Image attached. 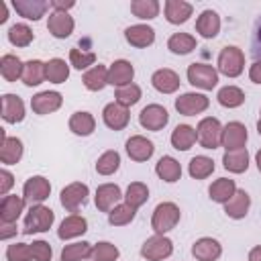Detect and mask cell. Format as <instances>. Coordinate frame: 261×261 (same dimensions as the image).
I'll use <instances>...</instances> for the list:
<instances>
[{"label": "cell", "mask_w": 261, "mask_h": 261, "mask_svg": "<svg viewBox=\"0 0 261 261\" xmlns=\"http://www.w3.org/2000/svg\"><path fill=\"white\" fill-rule=\"evenodd\" d=\"M155 173L159 175V179H163L167 184H173L181 177V163L171 155H163L155 163Z\"/></svg>", "instance_id": "4dcf8cb0"}, {"label": "cell", "mask_w": 261, "mask_h": 261, "mask_svg": "<svg viewBox=\"0 0 261 261\" xmlns=\"http://www.w3.org/2000/svg\"><path fill=\"white\" fill-rule=\"evenodd\" d=\"M92 249L94 245L88 241H80V243H69L61 249V261H84L92 257Z\"/></svg>", "instance_id": "74e56055"}, {"label": "cell", "mask_w": 261, "mask_h": 261, "mask_svg": "<svg viewBox=\"0 0 261 261\" xmlns=\"http://www.w3.org/2000/svg\"><path fill=\"white\" fill-rule=\"evenodd\" d=\"M161 4L157 0H133L130 2V12L141 18V20H151L159 14Z\"/></svg>", "instance_id": "ee69618b"}, {"label": "cell", "mask_w": 261, "mask_h": 261, "mask_svg": "<svg viewBox=\"0 0 261 261\" xmlns=\"http://www.w3.org/2000/svg\"><path fill=\"white\" fill-rule=\"evenodd\" d=\"M31 255H33V261H51L53 249L47 241H33L31 243Z\"/></svg>", "instance_id": "816d5d0a"}, {"label": "cell", "mask_w": 261, "mask_h": 261, "mask_svg": "<svg viewBox=\"0 0 261 261\" xmlns=\"http://www.w3.org/2000/svg\"><path fill=\"white\" fill-rule=\"evenodd\" d=\"M139 100H141V88L135 82L133 84H126L122 88H116V92H114V102H118L124 108L135 106Z\"/></svg>", "instance_id": "bcb514c9"}, {"label": "cell", "mask_w": 261, "mask_h": 261, "mask_svg": "<svg viewBox=\"0 0 261 261\" xmlns=\"http://www.w3.org/2000/svg\"><path fill=\"white\" fill-rule=\"evenodd\" d=\"M24 198L16 194H8L0 202V224H14L18 216L24 212Z\"/></svg>", "instance_id": "9a60e30c"}, {"label": "cell", "mask_w": 261, "mask_h": 261, "mask_svg": "<svg viewBox=\"0 0 261 261\" xmlns=\"http://www.w3.org/2000/svg\"><path fill=\"white\" fill-rule=\"evenodd\" d=\"M135 214H137V208H133L126 202H120L108 212V222L112 226H124V224H130L135 220Z\"/></svg>", "instance_id": "7bdbcfd3"}, {"label": "cell", "mask_w": 261, "mask_h": 261, "mask_svg": "<svg viewBox=\"0 0 261 261\" xmlns=\"http://www.w3.org/2000/svg\"><path fill=\"white\" fill-rule=\"evenodd\" d=\"M181 218V210L177 204L173 202H161L155 206L153 216H151V228L155 230V234H165L169 230H173L177 226Z\"/></svg>", "instance_id": "6da1fadb"}, {"label": "cell", "mask_w": 261, "mask_h": 261, "mask_svg": "<svg viewBox=\"0 0 261 261\" xmlns=\"http://www.w3.org/2000/svg\"><path fill=\"white\" fill-rule=\"evenodd\" d=\"M55 222V212L43 204H35L29 208L22 224L24 234H35V232H47Z\"/></svg>", "instance_id": "7a4b0ae2"}, {"label": "cell", "mask_w": 261, "mask_h": 261, "mask_svg": "<svg viewBox=\"0 0 261 261\" xmlns=\"http://www.w3.org/2000/svg\"><path fill=\"white\" fill-rule=\"evenodd\" d=\"M102 120H104V124H106L108 128H112V130H122V128H126V124H128V120H130V114H128V108L120 106L118 102H110V104H106L104 110H102Z\"/></svg>", "instance_id": "ac0fdd59"}, {"label": "cell", "mask_w": 261, "mask_h": 261, "mask_svg": "<svg viewBox=\"0 0 261 261\" xmlns=\"http://www.w3.org/2000/svg\"><path fill=\"white\" fill-rule=\"evenodd\" d=\"M118 167H120V155L118 151H112V149L104 151L96 161V171L100 175H112L118 171Z\"/></svg>", "instance_id": "7dc6e473"}, {"label": "cell", "mask_w": 261, "mask_h": 261, "mask_svg": "<svg viewBox=\"0 0 261 261\" xmlns=\"http://www.w3.org/2000/svg\"><path fill=\"white\" fill-rule=\"evenodd\" d=\"M22 69H24V63L12 55V53H4L2 59H0V73L6 82H16L22 77Z\"/></svg>", "instance_id": "8d00e7d4"}, {"label": "cell", "mask_w": 261, "mask_h": 261, "mask_svg": "<svg viewBox=\"0 0 261 261\" xmlns=\"http://www.w3.org/2000/svg\"><path fill=\"white\" fill-rule=\"evenodd\" d=\"M192 255L198 261H216L222 255V245L212 237H202L192 245Z\"/></svg>", "instance_id": "44dd1931"}, {"label": "cell", "mask_w": 261, "mask_h": 261, "mask_svg": "<svg viewBox=\"0 0 261 261\" xmlns=\"http://www.w3.org/2000/svg\"><path fill=\"white\" fill-rule=\"evenodd\" d=\"M69 130L77 137H90L94 130H96V118L86 112V110H77L69 116Z\"/></svg>", "instance_id": "f546056e"}, {"label": "cell", "mask_w": 261, "mask_h": 261, "mask_svg": "<svg viewBox=\"0 0 261 261\" xmlns=\"http://www.w3.org/2000/svg\"><path fill=\"white\" fill-rule=\"evenodd\" d=\"M45 69H47V82H51V84H63L69 77V65L61 57L49 59L45 63Z\"/></svg>", "instance_id": "b9f144b4"}, {"label": "cell", "mask_w": 261, "mask_h": 261, "mask_svg": "<svg viewBox=\"0 0 261 261\" xmlns=\"http://www.w3.org/2000/svg\"><path fill=\"white\" fill-rule=\"evenodd\" d=\"M237 192V184L234 179L230 177H218L210 184L208 188V194H210V200L216 202V204H226Z\"/></svg>", "instance_id": "f1b7e54d"}, {"label": "cell", "mask_w": 261, "mask_h": 261, "mask_svg": "<svg viewBox=\"0 0 261 261\" xmlns=\"http://www.w3.org/2000/svg\"><path fill=\"white\" fill-rule=\"evenodd\" d=\"M257 133H259V135H261V118H259V120H257Z\"/></svg>", "instance_id": "6125c7cd"}, {"label": "cell", "mask_w": 261, "mask_h": 261, "mask_svg": "<svg viewBox=\"0 0 261 261\" xmlns=\"http://www.w3.org/2000/svg\"><path fill=\"white\" fill-rule=\"evenodd\" d=\"M88 196H90V188L82 181H71L67 184L61 194H59V202L61 206L67 210V212H77L80 206H84L88 202Z\"/></svg>", "instance_id": "52a82bcc"}, {"label": "cell", "mask_w": 261, "mask_h": 261, "mask_svg": "<svg viewBox=\"0 0 261 261\" xmlns=\"http://www.w3.org/2000/svg\"><path fill=\"white\" fill-rule=\"evenodd\" d=\"M249 261H261V245H257V247H253L251 251H249V257H247Z\"/></svg>", "instance_id": "6f0895ef"}, {"label": "cell", "mask_w": 261, "mask_h": 261, "mask_svg": "<svg viewBox=\"0 0 261 261\" xmlns=\"http://www.w3.org/2000/svg\"><path fill=\"white\" fill-rule=\"evenodd\" d=\"M14 186V175L8 169H0V196H8L10 188Z\"/></svg>", "instance_id": "f5cc1de1"}, {"label": "cell", "mask_w": 261, "mask_h": 261, "mask_svg": "<svg viewBox=\"0 0 261 261\" xmlns=\"http://www.w3.org/2000/svg\"><path fill=\"white\" fill-rule=\"evenodd\" d=\"M51 194V184L43 175H31L22 186V198L27 204H43Z\"/></svg>", "instance_id": "ba28073f"}, {"label": "cell", "mask_w": 261, "mask_h": 261, "mask_svg": "<svg viewBox=\"0 0 261 261\" xmlns=\"http://www.w3.org/2000/svg\"><path fill=\"white\" fill-rule=\"evenodd\" d=\"M22 84L33 88V86H39L47 80V69H45V63L41 59H29L24 61V69H22Z\"/></svg>", "instance_id": "1f68e13d"}, {"label": "cell", "mask_w": 261, "mask_h": 261, "mask_svg": "<svg viewBox=\"0 0 261 261\" xmlns=\"http://www.w3.org/2000/svg\"><path fill=\"white\" fill-rule=\"evenodd\" d=\"M63 104V96L55 90H45V92H39L31 98V108L35 114H51L55 110H59Z\"/></svg>", "instance_id": "7c38bea8"}, {"label": "cell", "mask_w": 261, "mask_h": 261, "mask_svg": "<svg viewBox=\"0 0 261 261\" xmlns=\"http://www.w3.org/2000/svg\"><path fill=\"white\" fill-rule=\"evenodd\" d=\"M257 45H259V49H261V24H259V29H257Z\"/></svg>", "instance_id": "94428289"}, {"label": "cell", "mask_w": 261, "mask_h": 261, "mask_svg": "<svg viewBox=\"0 0 261 261\" xmlns=\"http://www.w3.org/2000/svg\"><path fill=\"white\" fill-rule=\"evenodd\" d=\"M133 77H135V67L130 61L126 59H116L108 65V84L110 86H116V88H122L126 84H133Z\"/></svg>", "instance_id": "e0dca14e"}, {"label": "cell", "mask_w": 261, "mask_h": 261, "mask_svg": "<svg viewBox=\"0 0 261 261\" xmlns=\"http://www.w3.org/2000/svg\"><path fill=\"white\" fill-rule=\"evenodd\" d=\"M163 12H165L167 22H171V24H184L192 16L194 6L190 2H186V0H167L163 4Z\"/></svg>", "instance_id": "484cf974"}, {"label": "cell", "mask_w": 261, "mask_h": 261, "mask_svg": "<svg viewBox=\"0 0 261 261\" xmlns=\"http://www.w3.org/2000/svg\"><path fill=\"white\" fill-rule=\"evenodd\" d=\"M49 6L51 2L47 0H12V8L27 20H39L41 16H45Z\"/></svg>", "instance_id": "d4e9b609"}, {"label": "cell", "mask_w": 261, "mask_h": 261, "mask_svg": "<svg viewBox=\"0 0 261 261\" xmlns=\"http://www.w3.org/2000/svg\"><path fill=\"white\" fill-rule=\"evenodd\" d=\"M86 230H88V220L80 214H69L61 220V224L57 228V237L61 241H69V239L82 237Z\"/></svg>", "instance_id": "cb8c5ba5"}, {"label": "cell", "mask_w": 261, "mask_h": 261, "mask_svg": "<svg viewBox=\"0 0 261 261\" xmlns=\"http://www.w3.org/2000/svg\"><path fill=\"white\" fill-rule=\"evenodd\" d=\"M173 253V243L165 234H153L141 245V257L147 261H163Z\"/></svg>", "instance_id": "8992f818"}, {"label": "cell", "mask_w": 261, "mask_h": 261, "mask_svg": "<svg viewBox=\"0 0 261 261\" xmlns=\"http://www.w3.org/2000/svg\"><path fill=\"white\" fill-rule=\"evenodd\" d=\"M120 257V251L116 245L108 243V241H100L94 245L92 249V261H116Z\"/></svg>", "instance_id": "681fc988"}, {"label": "cell", "mask_w": 261, "mask_h": 261, "mask_svg": "<svg viewBox=\"0 0 261 261\" xmlns=\"http://www.w3.org/2000/svg\"><path fill=\"white\" fill-rule=\"evenodd\" d=\"M73 27L75 22H73V16H69V12L53 10L47 18V29L55 39H67L73 33Z\"/></svg>", "instance_id": "2e32d148"}, {"label": "cell", "mask_w": 261, "mask_h": 261, "mask_svg": "<svg viewBox=\"0 0 261 261\" xmlns=\"http://www.w3.org/2000/svg\"><path fill=\"white\" fill-rule=\"evenodd\" d=\"M124 39L128 45L145 49L155 43V29L149 24H130L124 29Z\"/></svg>", "instance_id": "d6986e66"}, {"label": "cell", "mask_w": 261, "mask_h": 261, "mask_svg": "<svg viewBox=\"0 0 261 261\" xmlns=\"http://www.w3.org/2000/svg\"><path fill=\"white\" fill-rule=\"evenodd\" d=\"M208 106H210L208 96L198 94V92H186L175 98V110L184 116H196V114L204 112Z\"/></svg>", "instance_id": "30bf717a"}, {"label": "cell", "mask_w": 261, "mask_h": 261, "mask_svg": "<svg viewBox=\"0 0 261 261\" xmlns=\"http://www.w3.org/2000/svg\"><path fill=\"white\" fill-rule=\"evenodd\" d=\"M196 137H198V143L204 149L220 147V139H222V124H220V120L214 118V116L202 118L198 122V126H196Z\"/></svg>", "instance_id": "5b68a950"}, {"label": "cell", "mask_w": 261, "mask_h": 261, "mask_svg": "<svg viewBox=\"0 0 261 261\" xmlns=\"http://www.w3.org/2000/svg\"><path fill=\"white\" fill-rule=\"evenodd\" d=\"M122 192L116 184H102L96 188V196H94V204L100 212H110L116 204H120L122 200Z\"/></svg>", "instance_id": "4fadbf2b"}, {"label": "cell", "mask_w": 261, "mask_h": 261, "mask_svg": "<svg viewBox=\"0 0 261 261\" xmlns=\"http://www.w3.org/2000/svg\"><path fill=\"white\" fill-rule=\"evenodd\" d=\"M212 171H214V161L206 155H196L188 163V173L194 179H206L208 175H212Z\"/></svg>", "instance_id": "ab89813d"}, {"label": "cell", "mask_w": 261, "mask_h": 261, "mask_svg": "<svg viewBox=\"0 0 261 261\" xmlns=\"http://www.w3.org/2000/svg\"><path fill=\"white\" fill-rule=\"evenodd\" d=\"M169 141H171L173 149H177V151H188V149L198 141L196 128L190 126V124H177V126L171 130Z\"/></svg>", "instance_id": "d6a6232c"}, {"label": "cell", "mask_w": 261, "mask_h": 261, "mask_svg": "<svg viewBox=\"0 0 261 261\" xmlns=\"http://www.w3.org/2000/svg\"><path fill=\"white\" fill-rule=\"evenodd\" d=\"M82 82H84V86H86L90 92H100V90H104V86H108V67L100 65V63L94 65V67H90V69L84 73Z\"/></svg>", "instance_id": "d590c367"}, {"label": "cell", "mask_w": 261, "mask_h": 261, "mask_svg": "<svg viewBox=\"0 0 261 261\" xmlns=\"http://www.w3.org/2000/svg\"><path fill=\"white\" fill-rule=\"evenodd\" d=\"M2 118L8 124H16L24 118V102L16 94L2 96Z\"/></svg>", "instance_id": "4316f807"}, {"label": "cell", "mask_w": 261, "mask_h": 261, "mask_svg": "<svg viewBox=\"0 0 261 261\" xmlns=\"http://www.w3.org/2000/svg\"><path fill=\"white\" fill-rule=\"evenodd\" d=\"M22 141L18 137H6L4 130H0V161L4 165H14L22 157Z\"/></svg>", "instance_id": "5bb4252c"}, {"label": "cell", "mask_w": 261, "mask_h": 261, "mask_svg": "<svg viewBox=\"0 0 261 261\" xmlns=\"http://www.w3.org/2000/svg\"><path fill=\"white\" fill-rule=\"evenodd\" d=\"M139 122L147 130H161L169 122V112L161 104H147L139 112Z\"/></svg>", "instance_id": "8fae6325"}, {"label": "cell", "mask_w": 261, "mask_h": 261, "mask_svg": "<svg viewBox=\"0 0 261 261\" xmlns=\"http://www.w3.org/2000/svg\"><path fill=\"white\" fill-rule=\"evenodd\" d=\"M94 63H96V53H92V51H84V49H80V47H73V49H69V65L71 67H75V69H90V67H94Z\"/></svg>", "instance_id": "c3c4849f"}, {"label": "cell", "mask_w": 261, "mask_h": 261, "mask_svg": "<svg viewBox=\"0 0 261 261\" xmlns=\"http://www.w3.org/2000/svg\"><path fill=\"white\" fill-rule=\"evenodd\" d=\"M255 163H257V169L261 171V149L255 153Z\"/></svg>", "instance_id": "91938a15"}, {"label": "cell", "mask_w": 261, "mask_h": 261, "mask_svg": "<svg viewBox=\"0 0 261 261\" xmlns=\"http://www.w3.org/2000/svg\"><path fill=\"white\" fill-rule=\"evenodd\" d=\"M247 139H249V133H247V126H245L243 122L232 120V122H226V124L222 126V139H220V145H222L226 151L245 149Z\"/></svg>", "instance_id": "9c48e42d"}, {"label": "cell", "mask_w": 261, "mask_h": 261, "mask_svg": "<svg viewBox=\"0 0 261 261\" xmlns=\"http://www.w3.org/2000/svg\"><path fill=\"white\" fill-rule=\"evenodd\" d=\"M6 259L8 261H33L31 245L27 243H12L6 247Z\"/></svg>", "instance_id": "f907efd6"}, {"label": "cell", "mask_w": 261, "mask_h": 261, "mask_svg": "<svg viewBox=\"0 0 261 261\" xmlns=\"http://www.w3.org/2000/svg\"><path fill=\"white\" fill-rule=\"evenodd\" d=\"M222 165L230 173H243V171H247L249 169V151H247V147L245 149H237V151H224Z\"/></svg>", "instance_id": "836d02e7"}, {"label": "cell", "mask_w": 261, "mask_h": 261, "mask_svg": "<svg viewBox=\"0 0 261 261\" xmlns=\"http://www.w3.org/2000/svg\"><path fill=\"white\" fill-rule=\"evenodd\" d=\"M151 84H153V88H155L157 92H161V94H173V92H177V88H179L181 82H179V75H177L173 69L161 67V69L153 71Z\"/></svg>", "instance_id": "603a6c76"}, {"label": "cell", "mask_w": 261, "mask_h": 261, "mask_svg": "<svg viewBox=\"0 0 261 261\" xmlns=\"http://www.w3.org/2000/svg\"><path fill=\"white\" fill-rule=\"evenodd\" d=\"M188 82L200 90H212L218 84V69L208 63H190L186 69Z\"/></svg>", "instance_id": "277c9868"}, {"label": "cell", "mask_w": 261, "mask_h": 261, "mask_svg": "<svg viewBox=\"0 0 261 261\" xmlns=\"http://www.w3.org/2000/svg\"><path fill=\"white\" fill-rule=\"evenodd\" d=\"M124 147H126V153L133 161H147L153 157V151H155L153 141H149L143 135H133L130 139H126Z\"/></svg>", "instance_id": "ffe728a7"}, {"label": "cell", "mask_w": 261, "mask_h": 261, "mask_svg": "<svg viewBox=\"0 0 261 261\" xmlns=\"http://www.w3.org/2000/svg\"><path fill=\"white\" fill-rule=\"evenodd\" d=\"M75 6V2L73 0H51V8L53 10H59V12H67L69 8H73Z\"/></svg>", "instance_id": "db71d44e"}, {"label": "cell", "mask_w": 261, "mask_h": 261, "mask_svg": "<svg viewBox=\"0 0 261 261\" xmlns=\"http://www.w3.org/2000/svg\"><path fill=\"white\" fill-rule=\"evenodd\" d=\"M216 67H218V73L226 77H239L245 69V53L234 45H226L218 53Z\"/></svg>", "instance_id": "3957f363"}, {"label": "cell", "mask_w": 261, "mask_h": 261, "mask_svg": "<svg viewBox=\"0 0 261 261\" xmlns=\"http://www.w3.org/2000/svg\"><path fill=\"white\" fill-rule=\"evenodd\" d=\"M16 234V222L14 224H2L0 226V239L2 241H8L10 237H14Z\"/></svg>", "instance_id": "9f6ffc18"}, {"label": "cell", "mask_w": 261, "mask_h": 261, "mask_svg": "<svg viewBox=\"0 0 261 261\" xmlns=\"http://www.w3.org/2000/svg\"><path fill=\"white\" fill-rule=\"evenodd\" d=\"M196 45H198V41L190 33H173L167 39V49L173 55H188V53H192L196 49Z\"/></svg>", "instance_id": "e575fe53"}, {"label": "cell", "mask_w": 261, "mask_h": 261, "mask_svg": "<svg viewBox=\"0 0 261 261\" xmlns=\"http://www.w3.org/2000/svg\"><path fill=\"white\" fill-rule=\"evenodd\" d=\"M259 114H261V110H259Z\"/></svg>", "instance_id": "be15d7a7"}, {"label": "cell", "mask_w": 261, "mask_h": 261, "mask_svg": "<svg viewBox=\"0 0 261 261\" xmlns=\"http://www.w3.org/2000/svg\"><path fill=\"white\" fill-rule=\"evenodd\" d=\"M249 80L255 84H261V61L259 59L249 67Z\"/></svg>", "instance_id": "11a10c76"}, {"label": "cell", "mask_w": 261, "mask_h": 261, "mask_svg": "<svg viewBox=\"0 0 261 261\" xmlns=\"http://www.w3.org/2000/svg\"><path fill=\"white\" fill-rule=\"evenodd\" d=\"M216 100L224 108H239L245 102V92L239 86H224V88L218 90Z\"/></svg>", "instance_id": "f35d334b"}, {"label": "cell", "mask_w": 261, "mask_h": 261, "mask_svg": "<svg viewBox=\"0 0 261 261\" xmlns=\"http://www.w3.org/2000/svg\"><path fill=\"white\" fill-rule=\"evenodd\" d=\"M249 208H251V196L245 190H237L234 196L224 204V214L232 220H241L247 216Z\"/></svg>", "instance_id": "83f0119b"}, {"label": "cell", "mask_w": 261, "mask_h": 261, "mask_svg": "<svg viewBox=\"0 0 261 261\" xmlns=\"http://www.w3.org/2000/svg\"><path fill=\"white\" fill-rule=\"evenodd\" d=\"M196 33L204 39H214L220 33V16L216 10H202L200 16L196 18Z\"/></svg>", "instance_id": "7402d4cb"}, {"label": "cell", "mask_w": 261, "mask_h": 261, "mask_svg": "<svg viewBox=\"0 0 261 261\" xmlns=\"http://www.w3.org/2000/svg\"><path fill=\"white\" fill-rule=\"evenodd\" d=\"M147 200H149V188H147V184H143V181L128 184V188L124 192V202L126 204H130L133 208H141Z\"/></svg>", "instance_id": "f6af8a7d"}, {"label": "cell", "mask_w": 261, "mask_h": 261, "mask_svg": "<svg viewBox=\"0 0 261 261\" xmlns=\"http://www.w3.org/2000/svg\"><path fill=\"white\" fill-rule=\"evenodd\" d=\"M6 18H8V6L6 2H0V24L6 22Z\"/></svg>", "instance_id": "680465c9"}, {"label": "cell", "mask_w": 261, "mask_h": 261, "mask_svg": "<svg viewBox=\"0 0 261 261\" xmlns=\"http://www.w3.org/2000/svg\"><path fill=\"white\" fill-rule=\"evenodd\" d=\"M33 39H35V33L24 22H16V24H12L8 29V41L14 47H29L33 43Z\"/></svg>", "instance_id": "60d3db41"}]
</instances>
